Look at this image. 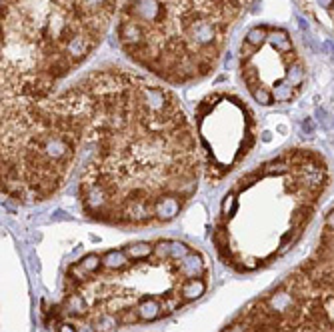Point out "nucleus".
<instances>
[{
	"mask_svg": "<svg viewBox=\"0 0 334 332\" xmlns=\"http://www.w3.org/2000/svg\"><path fill=\"white\" fill-rule=\"evenodd\" d=\"M240 72L248 92L264 106L290 102L304 82V64L287 30L252 28L240 46Z\"/></svg>",
	"mask_w": 334,
	"mask_h": 332,
	"instance_id": "nucleus-8",
	"label": "nucleus"
},
{
	"mask_svg": "<svg viewBox=\"0 0 334 332\" xmlns=\"http://www.w3.org/2000/svg\"><path fill=\"white\" fill-rule=\"evenodd\" d=\"M196 140L208 182H222L256 144V120L238 96L216 92L196 108Z\"/></svg>",
	"mask_w": 334,
	"mask_h": 332,
	"instance_id": "nucleus-7",
	"label": "nucleus"
},
{
	"mask_svg": "<svg viewBox=\"0 0 334 332\" xmlns=\"http://www.w3.org/2000/svg\"><path fill=\"white\" fill-rule=\"evenodd\" d=\"M250 0H122L116 36L124 54L170 84L216 68L230 28Z\"/></svg>",
	"mask_w": 334,
	"mask_h": 332,
	"instance_id": "nucleus-5",
	"label": "nucleus"
},
{
	"mask_svg": "<svg viewBox=\"0 0 334 332\" xmlns=\"http://www.w3.org/2000/svg\"><path fill=\"white\" fill-rule=\"evenodd\" d=\"M118 0H2V104L38 100L102 42Z\"/></svg>",
	"mask_w": 334,
	"mask_h": 332,
	"instance_id": "nucleus-4",
	"label": "nucleus"
},
{
	"mask_svg": "<svg viewBox=\"0 0 334 332\" xmlns=\"http://www.w3.org/2000/svg\"><path fill=\"white\" fill-rule=\"evenodd\" d=\"M2 196L36 204L74 182L82 212L118 228L172 222L198 188L200 150L178 98L120 66L2 104Z\"/></svg>",
	"mask_w": 334,
	"mask_h": 332,
	"instance_id": "nucleus-1",
	"label": "nucleus"
},
{
	"mask_svg": "<svg viewBox=\"0 0 334 332\" xmlns=\"http://www.w3.org/2000/svg\"><path fill=\"white\" fill-rule=\"evenodd\" d=\"M330 186L328 160L314 148H287L228 188L212 228L218 258L250 274L288 254Z\"/></svg>",
	"mask_w": 334,
	"mask_h": 332,
	"instance_id": "nucleus-3",
	"label": "nucleus"
},
{
	"mask_svg": "<svg viewBox=\"0 0 334 332\" xmlns=\"http://www.w3.org/2000/svg\"><path fill=\"white\" fill-rule=\"evenodd\" d=\"M208 278L206 254L176 238L90 252L68 266L46 324L56 332H120L158 322L202 298Z\"/></svg>",
	"mask_w": 334,
	"mask_h": 332,
	"instance_id": "nucleus-2",
	"label": "nucleus"
},
{
	"mask_svg": "<svg viewBox=\"0 0 334 332\" xmlns=\"http://www.w3.org/2000/svg\"><path fill=\"white\" fill-rule=\"evenodd\" d=\"M220 332H334V206L311 254Z\"/></svg>",
	"mask_w": 334,
	"mask_h": 332,
	"instance_id": "nucleus-6",
	"label": "nucleus"
}]
</instances>
